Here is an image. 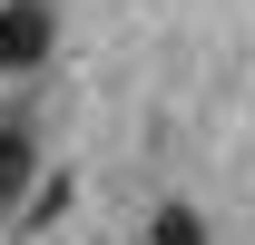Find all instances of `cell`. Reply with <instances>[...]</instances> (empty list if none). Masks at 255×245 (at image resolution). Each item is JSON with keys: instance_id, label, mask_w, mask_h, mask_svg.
<instances>
[{"instance_id": "cell-3", "label": "cell", "mask_w": 255, "mask_h": 245, "mask_svg": "<svg viewBox=\"0 0 255 245\" xmlns=\"http://www.w3.org/2000/svg\"><path fill=\"white\" fill-rule=\"evenodd\" d=\"M147 245H206V226H196V206H167V216H157V236H147Z\"/></svg>"}, {"instance_id": "cell-2", "label": "cell", "mask_w": 255, "mask_h": 245, "mask_svg": "<svg viewBox=\"0 0 255 245\" xmlns=\"http://www.w3.org/2000/svg\"><path fill=\"white\" fill-rule=\"evenodd\" d=\"M30 177H39V147H30V127H0V216L30 196Z\"/></svg>"}, {"instance_id": "cell-1", "label": "cell", "mask_w": 255, "mask_h": 245, "mask_svg": "<svg viewBox=\"0 0 255 245\" xmlns=\"http://www.w3.org/2000/svg\"><path fill=\"white\" fill-rule=\"evenodd\" d=\"M49 49V0H0V69H30Z\"/></svg>"}]
</instances>
